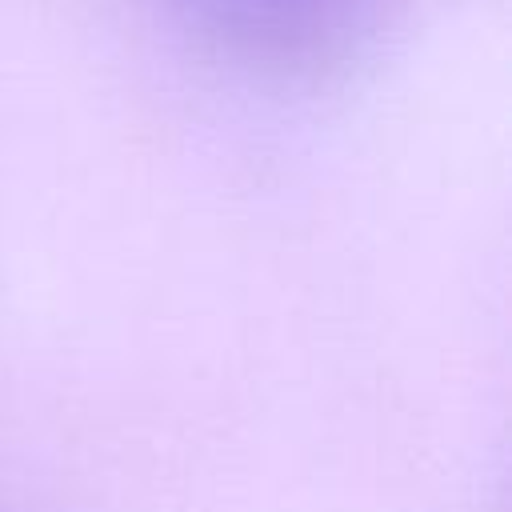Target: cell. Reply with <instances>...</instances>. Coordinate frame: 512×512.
Returning a JSON list of instances; mask_svg holds the SVG:
<instances>
[{
  "mask_svg": "<svg viewBox=\"0 0 512 512\" xmlns=\"http://www.w3.org/2000/svg\"><path fill=\"white\" fill-rule=\"evenodd\" d=\"M228 60L312 80L348 68L380 32L384 0H168Z\"/></svg>",
  "mask_w": 512,
  "mask_h": 512,
  "instance_id": "cell-1",
  "label": "cell"
}]
</instances>
